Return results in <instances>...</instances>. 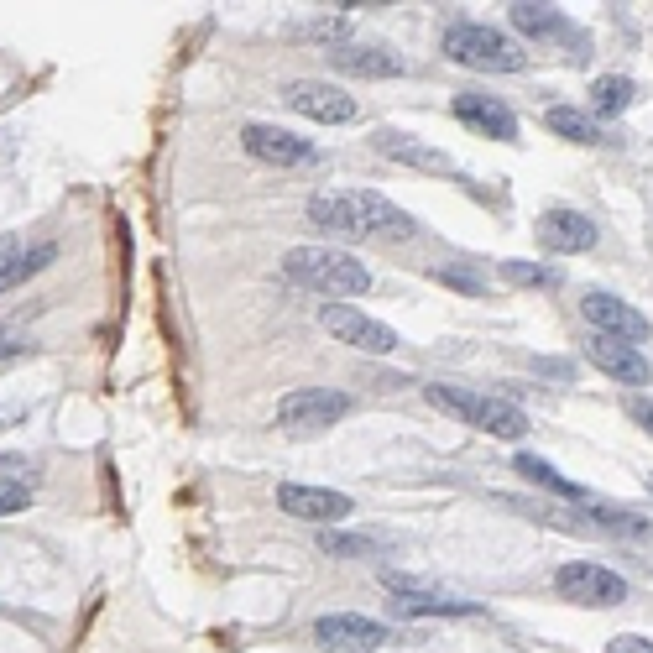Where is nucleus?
Segmentation results:
<instances>
[{
	"label": "nucleus",
	"mask_w": 653,
	"mask_h": 653,
	"mask_svg": "<svg viewBox=\"0 0 653 653\" xmlns=\"http://www.w3.org/2000/svg\"><path fill=\"white\" fill-rule=\"evenodd\" d=\"M27 502H32V486H27V481L0 476V518H16V512H27Z\"/></svg>",
	"instance_id": "obj_28"
},
{
	"label": "nucleus",
	"mask_w": 653,
	"mask_h": 653,
	"mask_svg": "<svg viewBox=\"0 0 653 653\" xmlns=\"http://www.w3.org/2000/svg\"><path fill=\"white\" fill-rule=\"evenodd\" d=\"M241 147H246L256 162H267V168H319V147L303 142V136H293V131H283V126L251 121V126L241 131Z\"/></svg>",
	"instance_id": "obj_10"
},
{
	"label": "nucleus",
	"mask_w": 653,
	"mask_h": 653,
	"mask_svg": "<svg viewBox=\"0 0 653 653\" xmlns=\"http://www.w3.org/2000/svg\"><path fill=\"white\" fill-rule=\"evenodd\" d=\"M309 220L330 236H345V241H413L418 236V220L408 209H398L392 199L371 194V189H345V194H314L309 199Z\"/></svg>",
	"instance_id": "obj_1"
},
{
	"label": "nucleus",
	"mask_w": 653,
	"mask_h": 653,
	"mask_svg": "<svg viewBox=\"0 0 653 653\" xmlns=\"http://www.w3.org/2000/svg\"><path fill=\"white\" fill-rule=\"evenodd\" d=\"M554 586L575 606H622L627 601V580L617 570L596 565V559H570V565H559Z\"/></svg>",
	"instance_id": "obj_7"
},
{
	"label": "nucleus",
	"mask_w": 653,
	"mask_h": 653,
	"mask_svg": "<svg viewBox=\"0 0 653 653\" xmlns=\"http://www.w3.org/2000/svg\"><path fill=\"white\" fill-rule=\"evenodd\" d=\"M434 283H450V288H460V293H486V277H476L471 267H460V262L434 267Z\"/></svg>",
	"instance_id": "obj_27"
},
{
	"label": "nucleus",
	"mask_w": 653,
	"mask_h": 653,
	"mask_svg": "<svg viewBox=\"0 0 653 653\" xmlns=\"http://www.w3.org/2000/svg\"><path fill=\"white\" fill-rule=\"evenodd\" d=\"M319 330L335 335L340 345H351V351H366V356H392L403 345L398 330L371 319L361 303H319Z\"/></svg>",
	"instance_id": "obj_5"
},
{
	"label": "nucleus",
	"mask_w": 653,
	"mask_h": 653,
	"mask_svg": "<svg viewBox=\"0 0 653 653\" xmlns=\"http://www.w3.org/2000/svg\"><path fill=\"white\" fill-rule=\"evenodd\" d=\"M48 262H58V246H32V251H6L0 256V293H11L16 283L37 277Z\"/></svg>",
	"instance_id": "obj_21"
},
{
	"label": "nucleus",
	"mask_w": 653,
	"mask_h": 653,
	"mask_svg": "<svg viewBox=\"0 0 653 653\" xmlns=\"http://www.w3.org/2000/svg\"><path fill=\"white\" fill-rule=\"evenodd\" d=\"M277 507L288 512V518L298 523H340V518H351L356 502L335 492V486H303V481H283L277 486Z\"/></svg>",
	"instance_id": "obj_13"
},
{
	"label": "nucleus",
	"mask_w": 653,
	"mask_h": 653,
	"mask_svg": "<svg viewBox=\"0 0 653 653\" xmlns=\"http://www.w3.org/2000/svg\"><path fill=\"white\" fill-rule=\"evenodd\" d=\"M622 408H627V418H633L638 429H648V434H653V398H643V392H627Z\"/></svg>",
	"instance_id": "obj_29"
},
{
	"label": "nucleus",
	"mask_w": 653,
	"mask_h": 653,
	"mask_svg": "<svg viewBox=\"0 0 653 653\" xmlns=\"http://www.w3.org/2000/svg\"><path fill=\"white\" fill-rule=\"evenodd\" d=\"M314 643H319V648H330V653H377V648L398 643V638H392V627L377 622V617L330 612V617H319V622H314Z\"/></svg>",
	"instance_id": "obj_9"
},
{
	"label": "nucleus",
	"mask_w": 653,
	"mask_h": 653,
	"mask_svg": "<svg viewBox=\"0 0 653 653\" xmlns=\"http://www.w3.org/2000/svg\"><path fill=\"white\" fill-rule=\"evenodd\" d=\"M606 653H653V638H643V633H622V638L606 643Z\"/></svg>",
	"instance_id": "obj_30"
},
{
	"label": "nucleus",
	"mask_w": 653,
	"mask_h": 653,
	"mask_svg": "<svg viewBox=\"0 0 653 653\" xmlns=\"http://www.w3.org/2000/svg\"><path fill=\"white\" fill-rule=\"evenodd\" d=\"M324 58H330L340 74H356V79H398V74H408V63L398 53L366 48V42H335Z\"/></svg>",
	"instance_id": "obj_17"
},
{
	"label": "nucleus",
	"mask_w": 653,
	"mask_h": 653,
	"mask_svg": "<svg viewBox=\"0 0 653 653\" xmlns=\"http://www.w3.org/2000/svg\"><path fill=\"white\" fill-rule=\"evenodd\" d=\"M591 512V528H612V533H648V523L638 518V512H627V507H586Z\"/></svg>",
	"instance_id": "obj_25"
},
{
	"label": "nucleus",
	"mask_w": 653,
	"mask_h": 653,
	"mask_svg": "<svg viewBox=\"0 0 653 653\" xmlns=\"http://www.w3.org/2000/svg\"><path fill=\"white\" fill-rule=\"evenodd\" d=\"M518 471L533 481V486H544V492H554V497H570V502H580V486L570 481V476H559L549 460H539V455H518Z\"/></svg>",
	"instance_id": "obj_23"
},
{
	"label": "nucleus",
	"mask_w": 653,
	"mask_h": 653,
	"mask_svg": "<svg viewBox=\"0 0 653 653\" xmlns=\"http://www.w3.org/2000/svg\"><path fill=\"white\" fill-rule=\"evenodd\" d=\"M539 246L554 256H570V251H591L596 246V225L575 209H549L539 215Z\"/></svg>",
	"instance_id": "obj_18"
},
{
	"label": "nucleus",
	"mask_w": 653,
	"mask_h": 653,
	"mask_svg": "<svg viewBox=\"0 0 653 653\" xmlns=\"http://www.w3.org/2000/svg\"><path fill=\"white\" fill-rule=\"evenodd\" d=\"M445 58L460 68H481V74H518L528 63L518 42L497 27H486V21H455V27H445Z\"/></svg>",
	"instance_id": "obj_4"
},
{
	"label": "nucleus",
	"mask_w": 653,
	"mask_h": 653,
	"mask_svg": "<svg viewBox=\"0 0 653 653\" xmlns=\"http://www.w3.org/2000/svg\"><path fill=\"white\" fill-rule=\"evenodd\" d=\"M283 272L293 288L314 293V298H361L371 288L366 262L340 246H293L283 256Z\"/></svg>",
	"instance_id": "obj_2"
},
{
	"label": "nucleus",
	"mask_w": 653,
	"mask_h": 653,
	"mask_svg": "<svg viewBox=\"0 0 653 653\" xmlns=\"http://www.w3.org/2000/svg\"><path fill=\"white\" fill-rule=\"evenodd\" d=\"M387 591H392V612L398 617H471L476 606L471 601H455V596H439V591H424L403 575H382Z\"/></svg>",
	"instance_id": "obj_16"
},
{
	"label": "nucleus",
	"mask_w": 653,
	"mask_h": 653,
	"mask_svg": "<svg viewBox=\"0 0 653 653\" xmlns=\"http://www.w3.org/2000/svg\"><path fill=\"white\" fill-rule=\"evenodd\" d=\"M633 100H638V84L627 79V74H606V79L591 84V110L596 115H622Z\"/></svg>",
	"instance_id": "obj_22"
},
{
	"label": "nucleus",
	"mask_w": 653,
	"mask_h": 653,
	"mask_svg": "<svg viewBox=\"0 0 653 653\" xmlns=\"http://www.w3.org/2000/svg\"><path fill=\"white\" fill-rule=\"evenodd\" d=\"M429 403L434 408H445L450 418H460L465 429H481V434H492V439H523L533 424H528V413L518 403H507L497 398V392H481V387H455V382H429Z\"/></svg>",
	"instance_id": "obj_3"
},
{
	"label": "nucleus",
	"mask_w": 653,
	"mask_h": 653,
	"mask_svg": "<svg viewBox=\"0 0 653 653\" xmlns=\"http://www.w3.org/2000/svg\"><path fill=\"white\" fill-rule=\"evenodd\" d=\"M586 361H591L596 371H606L612 382H622V387H643V382L653 377V366H648V356L638 351V345L612 340V335H591V340H586Z\"/></svg>",
	"instance_id": "obj_15"
},
{
	"label": "nucleus",
	"mask_w": 653,
	"mask_h": 653,
	"mask_svg": "<svg viewBox=\"0 0 653 653\" xmlns=\"http://www.w3.org/2000/svg\"><path fill=\"white\" fill-rule=\"evenodd\" d=\"M371 147H377L382 157H392V162H403V168H413V173H429V178H455V157H450L445 147H429L424 136H413V131L382 126L377 136H371Z\"/></svg>",
	"instance_id": "obj_12"
},
{
	"label": "nucleus",
	"mask_w": 653,
	"mask_h": 653,
	"mask_svg": "<svg viewBox=\"0 0 653 653\" xmlns=\"http://www.w3.org/2000/svg\"><path fill=\"white\" fill-rule=\"evenodd\" d=\"M502 277L518 283V288H554L559 283V277L549 267H539V262H502Z\"/></svg>",
	"instance_id": "obj_26"
},
{
	"label": "nucleus",
	"mask_w": 653,
	"mask_h": 653,
	"mask_svg": "<svg viewBox=\"0 0 653 653\" xmlns=\"http://www.w3.org/2000/svg\"><path fill=\"white\" fill-rule=\"evenodd\" d=\"M544 126H549L554 136H565V142H580V147H596V142H606V131H601V121H596V115L575 110V105H554V110L544 115Z\"/></svg>",
	"instance_id": "obj_20"
},
{
	"label": "nucleus",
	"mask_w": 653,
	"mask_h": 653,
	"mask_svg": "<svg viewBox=\"0 0 653 653\" xmlns=\"http://www.w3.org/2000/svg\"><path fill=\"white\" fill-rule=\"evenodd\" d=\"M11 351H16V345H11V335H6V330H0V356H11Z\"/></svg>",
	"instance_id": "obj_31"
},
{
	"label": "nucleus",
	"mask_w": 653,
	"mask_h": 653,
	"mask_svg": "<svg viewBox=\"0 0 653 653\" xmlns=\"http://www.w3.org/2000/svg\"><path fill=\"white\" fill-rule=\"evenodd\" d=\"M283 100H288L298 115H309V121H319V126H345V121H356V95H345L340 84L293 79V84L283 89Z\"/></svg>",
	"instance_id": "obj_14"
},
{
	"label": "nucleus",
	"mask_w": 653,
	"mask_h": 653,
	"mask_svg": "<svg viewBox=\"0 0 653 653\" xmlns=\"http://www.w3.org/2000/svg\"><path fill=\"white\" fill-rule=\"evenodd\" d=\"M507 21H512V27H518L528 42H554V48H565L575 63L591 58V37L580 32L565 11H554V6H528V0H518V6H507Z\"/></svg>",
	"instance_id": "obj_6"
},
{
	"label": "nucleus",
	"mask_w": 653,
	"mask_h": 653,
	"mask_svg": "<svg viewBox=\"0 0 653 653\" xmlns=\"http://www.w3.org/2000/svg\"><path fill=\"white\" fill-rule=\"evenodd\" d=\"M580 314H586L591 335H612V340H627V345H638V340L653 335L648 314H638L633 303H622L617 293H601V288L580 298Z\"/></svg>",
	"instance_id": "obj_11"
},
{
	"label": "nucleus",
	"mask_w": 653,
	"mask_h": 653,
	"mask_svg": "<svg viewBox=\"0 0 653 653\" xmlns=\"http://www.w3.org/2000/svg\"><path fill=\"white\" fill-rule=\"evenodd\" d=\"M351 413V398L335 387H298L277 403V424L293 429V434H314V429H330Z\"/></svg>",
	"instance_id": "obj_8"
},
{
	"label": "nucleus",
	"mask_w": 653,
	"mask_h": 653,
	"mask_svg": "<svg viewBox=\"0 0 653 653\" xmlns=\"http://www.w3.org/2000/svg\"><path fill=\"white\" fill-rule=\"evenodd\" d=\"M319 549L340 554V559H371L377 554V539H366V533H319Z\"/></svg>",
	"instance_id": "obj_24"
},
{
	"label": "nucleus",
	"mask_w": 653,
	"mask_h": 653,
	"mask_svg": "<svg viewBox=\"0 0 653 653\" xmlns=\"http://www.w3.org/2000/svg\"><path fill=\"white\" fill-rule=\"evenodd\" d=\"M455 115L481 136H497V142H518V115H512L497 95H455Z\"/></svg>",
	"instance_id": "obj_19"
}]
</instances>
